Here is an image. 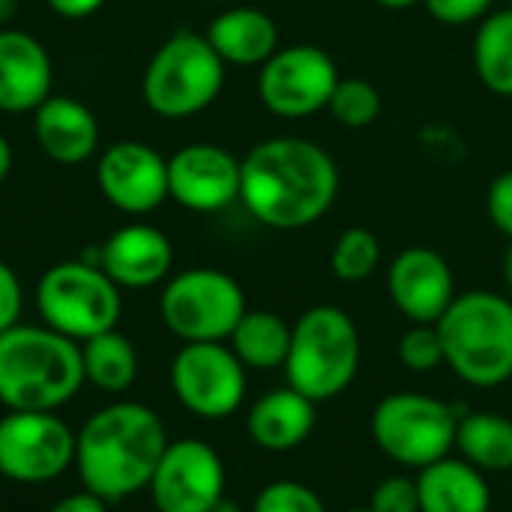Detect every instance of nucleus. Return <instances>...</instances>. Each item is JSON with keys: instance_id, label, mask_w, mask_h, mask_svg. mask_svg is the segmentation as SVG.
Here are the masks:
<instances>
[{"instance_id": "nucleus-40", "label": "nucleus", "mask_w": 512, "mask_h": 512, "mask_svg": "<svg viewBox=\"0 0 512 512\" xmlns=\"http://www.w3.org/2000/svg\"><path fill=\"white\" fill-rule=\"evenodd\" d=\"M504 282H507V297H512V240L504 255Z\"/></svg>"}, {"instance_id": "nucleus-20", "label": "nucleus", "mask_w": 512, "mask_h": 512, "mask_svg": "<svg viewBox=\"0 0 512 512\" xmlns=\"http://www.w3.org/2000/svg\"><path fill=\"white\" fill-rule=\"evenodd\" d=\"M318 405L297 393L294 387L267 390L246 417V432L252 444L264 453H291L303 447L315 432V411Z\"/></svg>"}, {"instance_id": "nucleus-15", "label": "nucleus", "mask_w": 512, "mask_h": 512, "mask_svg": "<svg viewBox=\"0 0 512 512\" xmlns=\"http://www.w3.org/2000/svg\"><path fill=\"white\" fill-rule=\"evenodd\" d=\"M243 162L219 144H186L168 159V198L192 213H219L240 201Z\"/></svg>"}, {"instance_id": "nucleus-22", "label": "nucleus", "mask_w": 512, "mask_h": 512, "mask_svg": "<svg viewBox=\"0 0 512 512\" xmlns=\"http://www.w3.org/2000/svg\"><path fill=\"white\" fill-rule=\"evenodd\" d=\"M420 512H492L489 477L462 456H447L417 471Z\"/></svg>"}, {"instance_id": "nucleus-39", "label": "nucleus", "mask_w": 512, "mask_h": 512, "mask_svg": "<svg viewBox=\"0 0 512 512\" xmlns=\"http://www.w3.org/2000/svg\"><path fill=\"white\" fill-rule=\"evenodd\" d=\"M378 6H384V9H393V12H402V9H411V6H417V3H423V0H375Z\"/></svg>"}, {"instance_id": "nucleus-18", "label": "nucleus", "mask_w": 512, "mask_h": 512, "mask_svg": "<svg viewBox=\"0 0 512 512\" xmlns=\"http://www.w3.org/2000/svg\"><path fill=\"white\" fill-rule=\"evenodd\" d=\"M54 84V66L48 48L27 30H0V111L27 114L36 111Z\"/></svg>"}, {"instance_id": "nucleus-7", "label": "nucleus", "mask_w": 512, "mask_h": 512, "mask_svg": "<svg viewBox=\"0 0 512 512\" xmlns=\"http://www.w3.org/2000/svg\"><path fill=\"white\" fill-rule=\"evenodd\" d=\"M33 300L42 324L78 345L105 330H114L123 315L120 288L102 267L81 258L48 267L36 282Z\"/></svg>"}, {"instance_id": "nucleus-11", "label": "nucleus", "mask_w": 512, "mask_h": 512, "mask_svg": "<svg viewBox=\"0 0 512 512\" xmlns=\"http://www.w3.org/2000/svg\"><path fill=\"white\" fill-rule=\"evenodd\" d=\"M75 465V432L57 411H9L0 420V474L42 486Z\"/></svg>"}, {"instance_id": "nucleus-10", "label": "nucleus", "mask_w": 512, "mask_h": 512, "mask_svg": "<svg viewBox=\"0 0 512 512\" xmlns=\"http://www.w3.org/2000/svg\"><path fill=\"white\" fill-rule=\"evenodd\" d=\"M258 99L282 120H303L327 111L339 84V66L321 45H279V51L258 66Z\"/></svg>"}, {"instance_id": "nucleus-2", "label": "nucleus", "mask_w": 512, "mask_h": 512, "mask_svg": "<svg viewBox=\"0 0 512 512\" xmlns=\"http://www.w3.org/2000/svg\"><path fill=\"white\" fill-rule=\"evenodd\" d=\"M159 414L141 402H111L75 432V471L102 501H126L150 486L168 447Z\"/></svg>"}, {"instance_id": "nucleus-35", "label": "nucleus", "mask_w": 512, "mask_h": 512, "mask_svg": "<svg viewBox=\"0 0 512 512\" xmlns=\"http://www.w3.org/2000/svg\"><path fill=\"white\" fill-rule=\"evenodd\" d=\"M48 512H108V501H102L99 495L84 489V492L60 498Z\"/></svg>"}, {"instance_id": "nucleus-13", "label": "nucleus", "mask_w": 512, "mask_h": 512, "mask_svg": "<svg viewBox=\"0 0 512 512\" xmlns=\"http://www.w3.org/2000/svg\"><path fill=\"white\" fill-rule=\"evenodd\" d=\"M147 492L159 512H210L225 498L222 456L201 438L171 441Z\"/></svg>"}, {"instance_id": "nucleus-36", "label": "nucleus", "mask_w": 512, "mask_h": 512, "mask_svg": "<svg viewBox=\"0 0 512 512\" xmlns=\"http://www.w3.org/2000/svg\"><path fill=\"white\" fill-rule=\"evenodd\" d=\"M60 18H87L105 6V0H45Z\"/></svg>"}, {"instance_id": "nucleus-24", "label": "nucleus", "mask_w": 512, "mask_h": 512, "mask_svg": "<svg viewBox=\"0 0 512 512\" xmlns=\"http://www.w3.org/2000/svg\"><path fill=\"white\" fill-rule=\"evenodd\" d=\"M228 345L246 369H282L291 348V324L270 309H246V315L228 336Z\"/></svg>"}, {"instance_id": "nucleus-12", "label": "nucleus", "mask_w": 512, "mask_h": 512, "mask_svg": "<svg viewBox=\"0 0 512 512\" xmlns=\"http://www.w3.org/2000/svg\"><path fill=\"white\" fill-rule=\"evenodd\" d=\"M177 402L201 420H225L246 399V366L225 342H186L171 360Z\"/></svg>"}, {"instance_id": "nucleus-16", "label": "nucleus", "mask_w": 512, "mask_h": 512, "mask_svg": "<svg viewBox=\"0 0 512 512\" xmlns=\"http://www.w3.org/2000/svg\"><path fill=\"white\" fill-rule=\"evenodd\" d=\"M387 291L393 306L411 324H438L456 300V276L441 252L408 246L387 270Z\"/></svg>"}, {"instance_id": "nucleus-17", "label": "nucleus", "mask_w": 512, "mask_h": 512, "mask_svg": "<svg viewBox=\"0 0 512 512\" xmlns=\"http://www.w3.org/2000/svg\"><path fill=\"white\" fill-rule=\"evenodd\" d=\"M99 267L120 291L153 288L168 279L174 267V246L156 225L129 222L99 246Z\"/></svg>"}, {"instance_id": "nucleus-8", "label": "nucleus", "mask_w": 512, "mask_h": 512, "mask_svg": "<svg viewBox=\"0 0 512 512\" xmlns=\"http://www.w3.org/2000/svg\"><path fill=\"white\" fill-rule=\"evenodd\" d=\"M462 411L417 390L384 396L369 420L378 450L402 468H429L453 456Z\"/></svg>"}, {"instance_id": "nucleus-1", "label": "nucleus", "mask_w": 512, "mask_h": 512, "mask_svg": "<svg viewBox=\"0 0 512 512\" xmlns=\"http://www.w3.org/2000/svg\"><path fill=\"white\" fill-rule=\"evenodd\" d=\"M240 162V201L255 222L273 231L309 228L339 198V165L312 138H264Z\"/></svg>"}, {"instance_id": "nucleus-3", "label": "nucleus", "mask_w": 512, "mask_h": 512, "mask_svg": "<svg viewBox=\"0 0 512 512\" xmlns=\"http://www.w3.org/2000/svg\"><path fill=\"white\" fill-rule=\"evenodd\" d=\"M81 345L51 327L0 333V402L6 411H60L84 387Z\"/></svg>"}, {"instance_id": "nucleus-34", "label": "nucleus", "mask_w": 512, "mask_h": 512, "mask_svg": "<svg viewBox=\"0 0 512 512\" xmlns=\"http://www.w3.org/2000/svg\"><path fill=\"white\" fill-rule=\"evenodd\" d=\"M21 309H24L21 279L6 261H0V333L12 330L21 321Z\"/></svg>"}, {"instance_id": "nucleus-26", "label": "nucleus", "mask_w": 512, "mask_h": 512, "mask_svg": "<svg viewBox=\"0 0 512 512\" xmlns=\"http://www.w3.org/2000/svg\"><path fill=\"white\" fill-rule=\"evenodd\" d=\"M474 72L489 93L512 99V6L489 12L477 24Z\"/></svg>"}, {"instance_id": "nucleus-30", "label": "nucleus", "mask_w": 512, "mask_h": 512, "mask_svg": "<svg viewBox=\"0 0 512 512\" xmlns=\"http://www.w3.org/2000/svg\"><path fill=\"white\" fill-rule=\"evenodd\" d=\"M399 360L405 369L429 375L444 366V345L435 324H411L399 339Z\"/></svg>"}, {"instance_id": "nucleus-41", "label": "nucleus", "mask_w": 512, "mask_h": 512, "mask_svg": "<svg viewBox=\"0 0 512 512\" xmlns=\"http://www.w3.org/2000/svg\"><path fill=\"white\" fill-rule=\"evenodd\" d=\"M210 512H243V507H240L237 501H231V498L225 495V498H222V501H219V504H216V507H213Z\"/></svg>"}, {"instance_id": "nucleus-5", "label": "nucleus", "mask_w": 512, "mask_h": 512, "mask_svg": "<svg viewBox=\"0 0 512 512\" xmlns=\"http://www.w3.org/2000/svg\"><path fill=\"white\" fill-rule=\"evenodd\" d=\"M363 360V342L354 318L330 303L306 309L291 324V348L285 360V381L315 405L342 396Z\"/></svg>"}, {"instance_id": "nucleus-4", "label": "nucleus", "mask_w": 512, "mask_h": 512, "mask_svg": "<svg viewBox=\"0 0 512 512\" xmlns=\"http://www.w3.org/2000/svg\"><path fill=\"white\" fill-rule=\"evenodd\" d=\"M444 345V366L477 390L512 381V297L498 291L456 294L435 324Z\"/></svg>"}, {"instance_id": "nucleus-27", "label": "nucleus", "mask_w": 512, "mask_h": 512, "mask_svg": "<svg viewBox=\"0 0 512 512\" xmlns=\"http://www.w3.org/2000/svg\"><path fill=\"white\" fill-rule=\"evenodd\" d=\"M381 264V240L375 237V231L354 225L345 228L330 252V270L339 282L357 285L366 282Z\"/></svg>"}, {"instance_id": "nucleus-25", "label": "nucleus", "mask_w": 512, "mask_h": 512, "mask_svg": "<svg viewBox=\"0 0 512 512\" xmlns=\"http://www.w3.org/2000/svg\"><path fill=\"white\" fill-rule=\"evenodd\" d=\"M84 381L102 393H126L138 378V351L117 327L81 342Z\"/></svg>"}, {"instance_id": "nucleus-21", "label": "nucleus", "mask_w": 512, "mask_h": 512, "mask_svg": "<svg viewBox=\"0 0 512 512\" xmlns=\"http://www.w3.org/2000/svg\"><path fill=\"white\" fill-rule=\"evenodd\" d=\"M204 36L225 66H264L279 51V27L273 15L258 6H231L219 12Z\"/></svg>"}, {"instance_id": "nucleus-29", "label": "nucleus", "mask_w": 512, "mask_h": 512, "mask_svg": "<svg viewBox=\"0 0 512 512\" xmlns=\"http://www.w3.org/2000/svg\"><path fill=\"white\" fill-rule=\"evenodd\" d=\"M252 512H327V504L306 483L273 480L255 495Z\"/></svg>"}, {"instance_id": "nucleus-19", "label": "nucleus", "mask_w": 512, "mask_h": 512, "mask_svg": "<svg viewBox=\"0 0 512 512\" xmlns=\"http://www.w3.org/2000/svg\"><path fill=\"white\" fill-rule=\"evenodd\" d=\"M33 138L57 165H81L99 147V120L75 96H48L33 111Z\"/></svg>"}, {"instance_id": "nucleus-14", "label": "nucleus", "mask_w": 512, "mask_h": 512, "mask_svg": "<svg viewBox=\"0 0 512 512\" xmlns=\"http://www.w3.org/2000/svg\"><path fill=\"white\" fill-rule=\"evenodd\" d=\"M96 183L111 207L144 216L168 198V159L144 141H117L102 150Z\"/></svg>"}, {"instance_id": "nucleus-33", "label": "nucleus", "mask_w": 512, "mask_h": 512, "mask_svg": "<svg viewBox=\"0 0 512 512\" xmlns=\"http://www.w3.org/2000/svg\"><path fill=\"white\" fill-rule=\"evenodd\" d=\"M486 213H489V222L512 240V168L501 171L489 189H486Z\"/></svg>"}, {"instance_id": "nucleus-9", "label": "nucleus", "mask_w": 512, "mask_h": 512, "mask_svg": "<svg viewBox=\"0 0 512 512\" xmlns=\"http://www.w3.org/2000/svg\"><path fill=\"white\" fill-rule=\"evenodd\" d=\"M240 282L216 267H192L171 276L159 297L162 324L186 342H228L246 315Z\"/></svg>"}, {"instance_id": "nucleus-42", "label": "nucleus", "mask_w": 512, "mask_h": 512, "mask_svg": "<svg viewBox=\"0 0 512 512\" xmlns=\"http://www.w3.org/2000/svg\"><path fill=\"white\" fill-rule=\"evenodd\" d=\"M348 512H372L369 507H357V510H348Z\"/></svg>"}, {"instance_id": "nucleus-28", "label": "nucleus", "mask_w": 512, "mask_h": 512, "mask_svg": "<svg viewBox=\"0 0 512 512\" xmlns=\"http://www.w3.org/2000/svg\"><path fill=\"white\" fill-rule=\"evenodd\" d=\"M381 93L366 78H339L333 96H330V117L345 129H366L381 117Z\"/></svg>"}, {"instance_id": "nucleus-31", "label": "nucleus", "mask_w": 512, "mask_h": 512, "mask_svg": "<svg viewBox=\"0 0 512 512\" xmlns=\"http://www.w3.org/2000/svg\"><path fill=\"white\" fill-rule=\"evenodd\" d=\"M372 512H420V495H417V477L393 474L381 480L369 498Z\"/></svg>"}, {"instance_id": "nucleus-37", "label": "nucleus", "mask_w": 512, "mask_h": 512, "mask_svg": "<svg viewBox=\"0 0 512 512\" xmlns=\"http://www.w3.org/2000/svg\"><path fill=\"white\" fill-rule=\"evenodd\" d=\"M12 171V144L6 141V135H0V183L9 177Z\"/></svg>"}, {"instance_id": "nucleus-43", "label": "nucleus", "mask_w": 512, "mask_h": 512, "mask_svg": "<svg viewBox=\"0 0 512 512\" xmlns=\"http://www.w3.org/2000/svg\"><path fill=\"white\" fill-rule=\"evenodd\" d=\"M510 6H512V0H510Z\"/></svg>"}, {"instance_id": "nucleus-38", "label": "nucleus", "mask_w": 512, "mask_h": 512, "mask_svg": "<svg viewBox=\"0 0 512 512\" xmlns=\"http://www.w3.org/2000/svg\"><path fill=\"white\" fill-rule=\"evenodd\" d=\"M18 15V0H0V30L9 27Z\"/></svg>"}, {"instance_id": "nucleus-23", "label": "nucleus", "mask_w": 512, "mask_h": 512, "mask_svg": "<svg viewBox=\"0 0 512 512\" xmlns=\"http://www.w3.org/2000/svg\"><path fill=\"white\" fill-rule=\"evenodd\" d=\"M456 453L486 477L512 471V420L498 411H468L459 417Z\"/></svg>"}, {"instance_id": "nucleus-32", "label": "nucleus", "mask_w": 512, "mask_h": 512, "mask_svg": "<svg viewBox=\"0 0 512 512\" xmlns=\"http://www.w3.org/2000/svg\"><path fill=\"white\" fill-rule=\"evenodd\" d=\"M426 12L447 27H465V24H480L495 0H423Z\"/></svg>"}, {"instance_id": "nucleus-6", "label": "nucleus", "mask_w": 512, "mask_h": 512, "mask_svg": "<svg viewBox=\"0 0 512 512\" xmlns=\"http://www.w3.org/2000/svg\"><path fill=\"white\" fill-rule=\"evenodd\" d=\"M225 87V60L204 33L177 30L150 57L141 96L165 120H183L207 111Z\"/></svg>"}]
</instances>
